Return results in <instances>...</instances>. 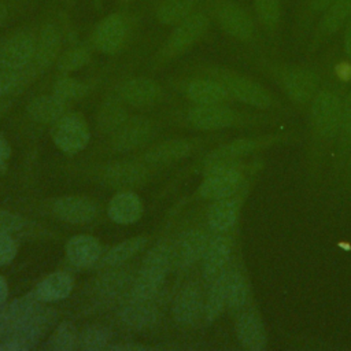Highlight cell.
I'll return each mask as SVG.
<instances>
[{
    "label": "cell",
    "instance_id": "1",
    "mask_svg": "<svg viewBox=\"0 0 351 351\" xmlns=\"http://www.w3.org/2000/svg\"><path fill=\"white\" fill-rule=\"evenodd\" d=\"M350 85L336 77L330 63L326 78L304 112L307 118L306 174L311 185L321 180L326 160L333 154L340 132L343 97Z\"/></svg>",
    "mask_w": 351,
    "mask_h": 351
},
{
    "label": "cell",
    "instance_id": "2",
    "mask_svg": "<svg viewBox=\"0 0 351 351\" xmlns=\"http://www.w3.org/2000/svg\"><path fill=\"white\" fill-rule=\"evenodd\" d=\"M335 55L333 51H329L321 59L313 58L302 62H285L277 55L247 49L241 52L244 60L276 85L295 111L302 114L306 112L310 101L326 78Z\"/></svg>",
    "mask_w": 351,
    "mask_h": 351
},
{
    "label": "cell",
    "instance_id": "3",
    "mask_svg": "<svg viewBox=\"0 0 351 351\" xmlns=\"http://www.w3.org/2000/svg\"><path fill=\"white\" fill-rule=\"evenodd\" d=\"M193 73L215 78L225 86L236 103L248 108L277 112L288 117H292L296 112L288 101L281 99L263 82L240 70L219 63L203 62L195 66Z\"/></svg>",
    "mask_w": 351,
    "mask_h": 351
},
{
    "label": "cell",
    "instance_id": "4",
    "mask_svg": "<svg viewBox=\"0 0 351 351\" xmlns=\"http://www.w3.org/2000/svg\"><path fill=\"white\" fill-rule=\"evenodd\" d=\"M203 10L226 37L236 41L243 49L270 53L271 48L261 32L251 8L239 0H204Z\"/></svg>",
    "mask_w": 351,
    "mask_h": 351
},
{
    "label": "cell",
    "instance_id": "5",
    "mask_svg": "<svg viewBox=\"0 0 351 351\" xmlns=\"http://www.w3.org/2000/svg\"><path fill=\"white\" fill-rule=\"evenodd\" d=\"M287 118L288 115L254 108H236L232 104H193L186 111L188 123L203 132L225 129H265L281 125Z\"/></svg>",
    "mask_w": 351,
    "mask_h": 351
},
{
    "label": "cell",
    "instance_id": "6",
    "mask_svg": "<svg viewBox=\"0 0 351 351\" xmlns=\"http://www.w3.org/2000/svg\"><path fill=\"white\" fill-rule=\"evenodd\" d=\"M213 22L200 5L191 16L171 27L152 58V66L160 67L171 60L178 59L195 45L202 43L210 33Z\"/></svg>",
    "mask_w": 351,
    "mask_h": 351
},
{
    "label": "cell",
    "instance_id": "7",
    "mask_svg": "<svg viewBox=\"0 0 351 351\" xmlns=\"http://www.w3.org/2000/svg\"><path fill=\"white\" fill-rule=\"evenodd\" d=\"M302 134L296 130H282V132H270L255 136H244L222 143L208 151L202 159V166L215 163V162H228V160H241L247 159L251 155H256L269 148L295 144L302 141Z\"/></svg>",
    "mask_w": 351,
    "mask_h": 351
},
{
    "label": "cell",
    "instance_id": "8",
    "mask_svg": "<svg viewBox=\"0 0 351 351\" xmlns=\"http://www.w3.org/2000/svg\"><path fill=\"white\" fill-rule=\"evenodd\" d=\"M140 16L132 8H117L106 14L92 29L90 47L104 55H117L132 40Z\"/></svg>",
    "mask_w": 351,
    "mask_h": 351
},
{
    "label": "cell",
    "instance_id": "9",
    "mask_svg": "<svg viewBox=\"0 0 351 351\" xmlns=\"http://www.w3.org/2000/svg\"><path fill=\"white\" fill-rule=\"evenodd\" d=\"M170 244L158 243L145 254L137 276L129 289V299L154 300L171 269Z\"/></svg>",
    "mask_w": 351,
    "mask_h": 351
},
{
    "label": "cell",
    "instance_id": "10",
    "mask_svg": "<svg viewBox=\"0 0 351 351\" xmlns=\"http://www.w3.org/2000/svg\"><path fill=\"white\" fill-rule=\"evenodd\" d=\"M59 11L60 10L58 7H51L41 21H38L33 64L40 75L55 66L62 53L67 19L64 14Z\"/></svg>",
    "mask_w": 351,
    "mask_h": 351
},
{
    "label": "cell",
    "instance_id": "11",
    "mask_svg": "<svg viewBox=\"0 0 351 351\" xmlns=\"http://www.w3.org/2000/svg\"><path fill=\"white\" fill-rule=\"evenodd\" d=\"M351 21V0H335L315 21L308 38L303 47L304 59H313L315 53L341 33Z\"/></svg>",
    "mask_w": 351,
    "mask_h": 351
},
{
    "label": "cell",
    "instance_id": "12",
    "mask_svg": "<svg viewBox=\"0 0 351 351\" xmlns=\"http://www.w3.org/2000/svg\"><path fill=\"white\" fill-rule=\"evenodd\" d=\"M37 26L26 23L0 37V70L25 69L33 63Z\"/></svg>",
    "mask_w": 351,
    "mask_h": 351
},
{
    "label": "cell",
    "instance_id": "13",
    "mask_svg": "<svg viewBox=\"0 0 351 351\" xmlns=\"http://www.w3.org/2000/svg\"><path fill=\"white\" fill-rule=\"evenodd\" d=\"M252 185L254 182L233 196L210 202L206 210V225L213 234L229 233L236 230V225L239 222L243 206L248 197Z\"/></svg>",
    "mask_w": 351,
    "mask_h": 351
},
{
    "label": "cell",
    "instance_id": "14",
    "mask_svg": "<svg viewBox=\"0 0 351 351\" xmlns=\"http://www.w3.org/2000/svg\"><path fill=\"white\" fill-rule=\"evenodd\" d=\"M233 254L234 230L229 233L211 234L200 259V273L206 285L229 267L234 258Z\"/></svg>",
    "mask_w": 351,
    "mask_h": 351
},
{
    "label": "cell",
    "instance_id": "15",
    "mask_svg": "<svg viewBox=\"0 0 351 351\" xmlns=\"http://www.w3.org/2000/svg\"><path fill=\"white\" fill-rule=\"evenodd\" d=\"M53 144L64 154H78L89 140L90 130L86 121L78 114H64L53 123L51 133Z\"/></svg>",
    "mask_w": 351,
    "mask_h": 351
},
{
    "label": "cell",
    "instance_id": "16",
    "mask_svg": "<svg viewBox=\"0 0 351 351\" xmlns=\"http://www.w3.org/2000/svg\"><path fill=\"white\" fill-rule=\"evenodd\" d=\"M251 11L271 52L278 56L284 30L282 0H251Z\"/></svg>",
    "mask_w": 351,
    "mask_h": 351
},
{
    "label": "cell",
    "instance_id": "17",
    "mask_svg": "<svg viewBox=\"0 0 351 351\" xmlns=\"http://www.w3.org/2000/svg\"><path fill=\"white\" fill-rule=\"evenodd\" d=\"M178 88L192 104L210 106L236 103L219 81L204 74L195 73L189 78L180 82Z\"/></svg>",
    "mask_w": 351,
    "mask_h": 351
},
{
    "label": "cell",
    "instance_id": "18",
    "mask_svg": "<svg viewBox=\"0 0 351 351\" xmlns=\"http://www.w3.org/2000/svg\"><path fill=\"white\" fill-rule=\"evenodd\" d=\"M211 234L208 229L203 228H193L181 233L170 245L171 266L177 270H185L200 262Z\"/></svg>",
    "mask_w": 351,
    "mask_h": 351
},
{
    "label": "cell",
    "instance_id": "19",
    "mask_svg": "<svg viewBox=\"0 0 351 351\" xmlns=\"http://www.w3.org/2000/svg\"><path fill=\"white\" fill-rule=\"evenodd\" d=\"M234 317V335L240 346L248 351H265L269 336L262 315L255 304L241 310Z\"/></svg>",
    "mask_w": 351,
    "mask_h": 351
},
{
    "label": "cell",
    "instance_id": "20",
    "mask_svg": "<svg viewBox=\"0 0 351 351\" xmlns=\"http://www.w3.org/2000/svg\"><path fill=\"white\" fill-rule=\"evenodd\" d=\"M206 291L197 281L185 284L177 293L173 303V317L177 324L191 326L203 321Z\"/></svg>",
    "mask_w": 351,
    "mask_h": 351
},
{
    "label": "cell",
    "instance_id": "21",
    "mask_svg": "<svg viewBox=\"0 0 351 351\" xmlns=\"http://www.w3.org/2000/svg\"><path fill=\"white\" fill-rule=\"evenodd\" d=\"M118 97L132 107H148L163 97V88L149 77H130L123 80L115 88Z\"/></svg>",
    "mask_w": 351,
    "mask_h": 351
},
{
    "label": "cell",
    "instance_id": "22",
    "mask_svg": "<svg viewBox=\"0 0 351 351\" xmlns=\"http://www.w3.org/2000/svg\"><path fill=\"white\" fill-rule=\"evenodd\" d=\"M335 0H296L293 8L291 38L295 51L303 49L318 16Z\"/></svg>",
    "mask_w": 351,
    "mask_h": 351
},
{
    "label": "cell",
    "instance_id": "23",
    "mask_svg": "<svg viewBox=\"0 0 351 351\" xmlns=\"http://www.w3.org/2000/svg\"><path fill=\"white\" fill-rule=\"evenodd\" d=\"M226 291V310L232 315H236L241 310L254 304L251 281L243 262L239 258H233L232 263L228 267Z\"/></svg>",
    "mask_w": 351,
    "mask_h": 351
},
{
    "label": "cell",
    "instance_id": "24",
    "mask_svg": "<svg viewBox=\"0 0 351 351\" xmlns=\"http://www.w3.org/2000/svg\"><path fill=\"white\" fill-rule=\"evenodd\" d=\"M55 217L71 225H85L97 215V206L86 196L66 195L55 200L52 206Z\"/></svg>",
    "mask_w": 351,
    "mask_h": 351
},
{
    "label": "cell",
    "instance_id": "25",
    "mask_svg": "<svg viewBox=\"0 0 351 351\" xmlns=\"http://www.w3.org/2000/svg\"><path fill=\"white\" fill-rule=\"evenodd\" d=\"M152 123L148 118H128L112 134V148L118 152L133 151L145 144L152 136Z\"/></svg>",
    "mask_w": 351,
    "mask_h": 351
},
{
    "label": "cell",
    "instance_id": "26",
    "mask_svg": "<svg viewBox=\"0 0 351 351\" xmlns=\"http://www.w3.org/2000/svg\"><path fill=\"white\" fill-rule=\"evenodd\" d=\"M100 177L104 184L112 188L126 189L144 184L148 177V171L145 166L140 163L121 160L107 165L101 170Z\"/></svg>",
    "mask_w": 351,
    "mask_h": 351
},
{
    "label": "cell",
    "instance_id": "27",
    "mask_svg": "<svg viewBox=\"0 0 351 351\" xmlns=\"http://www.w3.org/2000/svg\"><path fill=\"white\" fill-rule=\"evenodd\" d=\"M66 258L77 269H88L100 262L103 248L99 239L90 234H75L66 243Z\"/></svg>",
    "mask_w": 351,
    "mask_h": 351
},
{
    "label": "cell",
    "instance_id": "28",
    "mask_svg": "<svg viewBox=\"0 0 351 351\" xmlns=\"http://www.w3.org/2000/svg\"><path fill=\"white\" fill-rule=\"evenodd\" d=\"M351 149V85L344 93L340 117V132L332 154L330 178L335 181L341 171V167Z\"/></svg>",
    "mask_w": 351,
    "mask_h": 351
},
{
    "label": "cell",
    "instance_id": "29",
    "mask_svg": "<svg viewBox=\"0 0 351 351\" xmlns=\"http://www.w3.org/2000/svg\"><path fill=\"white\" fill-rule=\"evenodd\" d=\"M143 213V200L132 191H121L115 193L107 204L108 218L119 225H130L137 222Z\"/></svg>",
    "mask_w": 351,
    "mask_h": 351
},
{
    "label": "cell",
    "instance_id": "30",
    "mask_svg": "<svg viewBox=\"0 0 351 351\" xmlns=\"http://www.w3.org/2000/svg\"><path fill=\"white\" fill-rule=\"evenodd\" d=\"M74 288L73 277L66 271H52L33 289V295L43 303H55L70 296Z\"/></svg>",
    "mask_w": 351,
    "mask_h": 351
},
{
    "label": "cell",
    "instance_id": "31",
    "mask_svg": "<svg viewBox=\"0 0 351 351\" xmlns=\"http://www.w3.org/2000/svg\"><path fill=\"white\" fill-rule=\"evenodd\" d=\"M122 324L133 330H145L152 328L158 318L159 311L154 300H133L129 299L119 313Z\"/></svg>",
    "mask_w": 351,
    "mask_h": 351
},
{
    "label": "cell",
    "instance_id": "32",
    "mask_svg": "<svg viewBox=\"0 0 351 351\" xmlns=\"http://www.w3.org/2000/svg\"><path fill=\"white\" fill-rule=\"evenodd\" d=\"M200 5L202 3L193 0H155L152 14L159 25L173 27L191 16Z\"/></svg>",
    "mask_w": 351,
    "mask_h": 351
},
{
    "label": "cell",
    "instance_id": "33",
    "mask_svg": "<svg viewBox=\"0 0 351 351\" xmlns=\"http://www.w3.org/2000/svg\"><path fill=\"white\" fill-rule=\"evenodd\" d=\"M196 140L171 138L154 145L145 154V160L154 165H166L188 158L196 148Z\"/></svg>",
    "mask_w": 351,
    "mask_h": 351
},
{
    "label": "cell",
    "instance_id": "34",
    "mask_svg": "<svg viewBox=\"0 0 351 351\" xmlns=\"http://www.w3.org/2000/svg\"><path fill=\"white\" fill-rule=\"evenodd\" d=\"M226 285H228V269L206 285L204 311H203L204 325L207 326L213 325L221 317V314L226 310V298H228Z\"/></svg>",
    "mask_w": 351,
    "mask_h": 351
},
{
    "label": "cell",
    "instance_id": "35",
    "mask_svg": "<svg viewBox=\"0 0 351 351\" xmlns=\"http://www.w3.org/2000/svg\"><path fill=\"white\" fill-rule=\"evenodd\" d=\"M66 101L53 93H47L33 97L26 106V112L33 121L48 125L60 119L66 114Z\"/></svg>",
    "mask_w": 351,
    "mask_h": 351
},
{
    "label": "cell",
    "instance_id": "36",
    "mask_svg": "<svg viewBox=\"0 0 351 351\" xmlns=\"http://www.w3.org/2000/svg\"><path fill=\"white\" fill-rule=\"evenodd\" d=\"M111 269L96 278L92 287V293L101 302L115 300L126 289H130L133 282V278L126 271L115 270V267Z\"/></svg>",
    "mask_w": 351,
    "mask_h": 351
},
{
    "label": "cell",
    "instance_id": "37",
    "mask_svg": "<svg viewBox=\"0 0 351 351\" xmlns=\"http://www.w3.org/2000/svg\"><path fill=\"white\" fill-rule=\"evenodd\" d=\"M40 73L32 63L25 69L0 70V97H16L30 86Z\"/></svg>",
    "mask_w": 351,
    "mask_h": 351
},
{
    "label": "cell",
    "instance_id": "38",
    "mask_svg": "<svg viewBox=\"0 0 351 351\" xmlns=\"http://www.w3.org/2000/svg\"><path fill=\"white\" fill-rule=\"evenodd\" d=\"M128 118L125 103L114 93L101 103L97 114V126L103 133H114Z\"/></svg>",
    "mask_w": 351,
    "mask_h": 351
},
{
    "label": "cell",
    "instance_id": "39",
    "mask_svg": "<svg viewBox=\"0 0 351 351\" xmlns=\"http://www.w3.org/2000/svg\"><path fill=\"white\" fill-rule=\"evenodd\" d=\"M147 245V237L144 236H134L129 237L114 247H111L100 259L101 267H117L129 259H132L134 255H137L140 251H143Z\"/></svg>",
    "mask_w": 351,
    "mask_h": 351
},
{
    "label": "cell",
    "instance_id": "40",
    "mask_svg": "<svg viewBox=\"0 0 351 351\" xmlns=\"http://www.w3.org/2000/svg\"><path fill=\"white\" fill-rule=\"evenodd\" d=\"M90 60H92L90 44L89 45L80 44L62 51L60 56L55 63V67L60 74H71L88 66Z\"/></svg>",
    "mask_w": 351,
    "mask_h": 351
},
{
    "label": "cell",
    "instance_id": "41",
    "mask_svg": "<svg viewBox=\"0 0 351 351\" xmlns=\"http://www.w3.org/2000/svg\"><path fill=\"white\" fill-rule=\"evenodd\" d=\"M90 85L82 80L71 77V74H60V77L53 82L51 93L62 99L63 101H75L88 96Z\"/></svg>",
    "mask_w": 351,
    "mask_h": 351
},
{
    "label": "cell",
    "instance_id": "42",
    "mask_svg": "<svg viewBox=\"0 0 351 351\" xmlns=\"http://www.w3.org/2000/svg\"><path fill=\"white\" fill-rule=\"evenodd\" d=\"M111 339H112V333L108 328L100 326V325H90L80 330L77 348L85 350V351L104 350L110 346Z\"/></svg>",
    "mask_w": 351,
    "mask_h": 351
},
{
    "label": "cell",
    "instance_id": "43",
    "mask_svg": "<svg viewBox=\"0 0 351 351\" xmlns=\"http://www.w3.org/2000/svg\"><path fill=\"white\" fill-rule=\"evenodd\" d=\"M78 335L80 330L75 328L73 322L63 321L59 325H56V328L52 330L47 341V347L55 351H71L77 348Z\"/></svg>",
    "mask_w": 351,
    "mask_h": 351
},
{
    "label": "cell",
    "instance_id": "44",
    "mask_svg": "<svg viewBox=\"0 0 351 351\" xmlns=\"http://www.w3.org/2000/svg\"><path fill=\"white\" fill-rule=\"evenodd\" d=\"M43 0H0V30L34 11Z\"/></svg>",
    "mask_w": 351,
    "mask_h": 351
},
{
    "label": "cell",
    "instance_id": "45",
    "mask_svg": "<svg viewBox=\"0 0 351 351\" xmlns=\"http://www.w3.org/2000/svg\"><path fill=\"white\" fill-rule=\"evenodd\" d=\"M335 191L333 193L340 199H350L351 197V149L348 156L341 167L340 174L335 180Z\"/></svg>",
    "mask_w": 351,
    "mask_h": 351
},
{
    "label": "cell",
    "instance_id": "46",
    "mask_svg": "<svg viewBox=\"0 0 351 351\" xmlns=\"http://www.w3.org/2000/svg\"><path fill=\"white\" fill-rule=\"evenodd\" d=\"M18 252V244L11 233L0 230V266L10 265Z\"/></svg>",
    "mask_w": 351,
    "mask_h": 351
},
{
    "label": "cell",
    "instance_id": "47",
    "mask_svg": "<svg viewBox=\"0 0 351 351\" xmlns=\"http://www.w3.org/2000/svg\"><path fill=\"white\" fill-rule=\"evenodd\" d=\"M26 223L27 222L22 215L0 207V230L15 233L22 230L26 226Z\"/></svg>",
    "mask_w": 351,
    "mask_h": 351
},
{
    "label": "cell",
    "instance_id": "48",
    "mask_svg": "<svg viewBox=\"0 0 351 351\" xmlns=\"http://www.w3.org/2000/svg\"><path fill=\"white\" fill-rule=\"evenodd\" d=\"M351 66V21L341 30V56Z\"/></svg>",
    "mask_w": 351,
    "mask_h": 351
},
{
    "label": "cell",
    "instance_id": "49",
    "mask_svg": "<svg viewBox=\"0 0 351 351\" xmlns=\"http://www.w3.org/2000/svg\"><path fill=\"white\" fill-rule=\"evenodd\" d=\"M10 158H11L10 143L5 138L0 137V171H3L7 167Z\"/></svg>",
    "mask_w": 351,
    "mask_h": 351
},
{
    "label": "cell",
    "instance_id": "50",
    "mask_svg": "<svg viewBox=\"0 0 351 351\" xmlns=\"http://www.w3.org/2000/svg\"><path fill=\"white\" fill-rule=\"evenodd\" d=\"M8 293H10V289H8L7 280L0 274V307L5 304Z\"/></svg>",
    "mask_w": 351,
    "mask_h": 351
},
{
    "label": "cell",
    "instance_id": "51",
    "mask_svg": "<svg viewBox=\"0 0 351 351\" xmlns=\"http://www.w3.org/2000/svg\"><path fill=\"white\" fill-rule=\"evenodd\" d=\"M107 348H111V350H122V351H129V350H133V351H137V350H147L148 347L145 346H141V344H114V346H108Z\"/></svg>",
    "mask_w": 351,
    "mask_h": 351
},
{
    "label": "cell",
    "instance_id": "52",
    "mask_svg": "<svg viewBox=\"0 0 351 351\" xmlns=\"http://www.w3.org/2000/svg\"><path fill=\"white\" fill-rule=\"evenodd\" d=\"M12 97H0V118L10 111V108L12 107Z\"/></svg>",
    "mask_w": 351,
    "mask_h": 351
},
{
    "label": "cell",
    "instance_id": "53",
    "mask_svg": "<svg viewBox=\"0 0 351 351\" xmlns=\"http://www.w3.org/2000/svg\"><path fill=\"white\" fill-rule=\"evenodd\" d=\"M55 3L66 7V8H74L77 5V1L78 0H53Z\"/></svg>",
    "mask_w": 351,
    "mask_h": 351
},
{
    "label": "cell",
    "instance_id": "54",
    "mask_svg": "<svg viewBox=\"0 0 351 351\" xmlns=\"http://www.w3.org/2000/svg\"><path fill=\"white\" fill-rule=\"evenodd\" d=\"M136 3V0H117L118 8H132V5Z\"/></svg>",
    "mask_w": 351,
    "mask_h": 351
},
{
    "label": "cell",
    "instance_id": "55",
    "mask_svg": "<svg viewBox=\"0 0 351 351\" xmlns=\"http://www.w3.org/2000/svg\"><path fill=\"white\" fill-rule=\"evenodd\" d=\"M92 1H93L95 7H96L97 10H100V7H101V0H92Z\"/></svg>",
    "mask_w": 351,
    "mask_h": 351
},
{
    "label": "cell",
    "instance_id": "56",
    "mask_svg": "<svg viewBox=\"0 0 351 351\" xmlns=\"http://www.w3.org/2000/svg\"><path fill=\"white\" fill-rule=\"evenodd\" d=\"M3 337V326H1V322H0V339Z\"/></svg>",
    "mask_w": 351,
    "mask_h": 351
},
{
    "label": "cell",
    "instance_id": "57",
    "mask_svg": "<svg viewBox=\"0 0 351 351\" xmlns=\"http://www.w3.org/2000/svg\"><path fill=\"white\" fill-rule=\"evenodd\" d=\"M193 1H196V3H203L204 0H193Z\"/></svg>",
    "mask_w": 351,
    "mask_h": 351
}]
</instances>
